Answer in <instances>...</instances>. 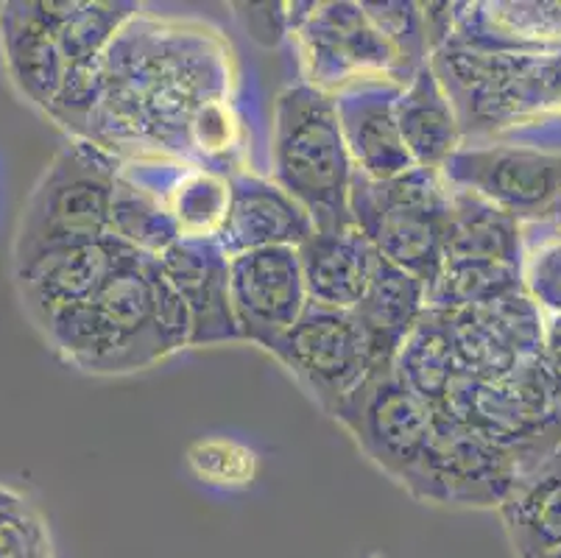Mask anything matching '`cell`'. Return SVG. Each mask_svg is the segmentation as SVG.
Masks as SVG:
<instances>
[{
  "mask_svg": "<svg viewBox=\"0 0 561 558\" xmlns=\"http://www.w3.org/2000/svg\"><path fill=\"white\" fill-rule=\"evenodd\" d=\"M316 235L308 209L279 187L274 179L254 171H238L229 176L227 221L218 232V243L227 258L257 249H299Z\"/></svg>",
  "mask_w": 561,
  "mask_h": 558,
  "instance_id": "cell-12",
  "label": "cell"
},
{
  "mask_svg": "<svg viewBox=\"0 0 561 558\" xmlns=\"http://www.w3.org/2000/svg\"><path fill=\"white\" fill-rule=\"evenodd\" d=\"M355 166L330 92L294 84L279 92L272 126V179L310 213L316 232L352 227Z\"/></svg>",
  "mask_w": 561,
  "mask_h": 558,
  "instance_id": "cell-2",
  "label": "cell"
},
{
  "mask_svg": "<svg viewBox=\"0 0 561 558\" xmlns=\"http://www.w3.org/2000/svg\"><path fill=\"white\" fill-rule=\"evenodd\" d=\"M101 95H104V70L101 61L95 65H79V68H68L62 87L56 92V99L45 110V115L62 126L70 137L84 140L90 121H93L95 110L101 106Z\"/></svg>",
  "mask_w": 561,
  "mask_h": 558,
  "instance_id": "cell-31",
  "label": "cell"
},
{
  "mask_svg": "<svg viewBox=\"0 0 561 558\" xmlns=\"http://www.w3.org/2000/svg\"><path fill=\"white\" fill-rule=\"evenodd\" d=\"M187 467L207 486L243 489L257 478V453L227 436L198 439L187 447Z\"/></svg>",
  "mask_w": 561,
  "mask_h": 558,
  "instance_id": "cell-28",
  "label": "cell"
},
{
  "mask_svg": "<svg viewBox=\"0 0 561 558\" xmlns=\"http://www.w3.org/2000/svg\"><path fill=\"white\" fill-rule=\"evenodd\" d=\"M193 316V346L241 341L229 299V258L216 238H180L157 258Z\"/></svg>",
  "mask_w": 561,
  "mask_h": 558,
  "instance_id": "cell-13",
  "label": "cell"
},
{
  "mask_svg": "<svg viewBox=\"0 0 561 558\" xmlns=\"http://www.w3.org/2000/svg\"><path fill=\"white\" fill-rule=\"evenodd\" d=\"M467 9L456 12L447 43L489 54L539 56L561 50V3H476Z\"/></svg>",
  "mask_w": 561,
  "mask_h": 558,
  "instance_id": "cell-18",
  "label": "cell"
},
{
  "mask_svg": "<svg viewBox=\"0 0 561 558\" xmlns=\"http://www.w3.org/2000/svg\"><path fill=\"white\" fill-rule=\"evenodd\" d=\"M539 558H561V547H556V550H550L548 556H539Z\"/></svg>",
  "mask_w": 561,
  "mask_h": 558,
  "instance_id": "cell-33",
  "label": "cell"
},
{
  "mask_svg": "<svg viewBox=\"0 0 561 558\" xmlns=\"http://www.w3.org/2000/svg\"><path fill=\"white\" fill-rule=\"evenodd\" d=\"M450 213L445 229V260H486L523 269L525 227L476 193L450 184Z\"/></svg>",
  "mask_w": 561,
  "mask_h": 558,
  "instance_id": "cell-22",
  "label": "cell"
},
{
  "mask_svg": "<svg viewBox=\"0 0 561 558\" xmlns=\"http://www.w3.org/2000/svg\"><path fill=\"white\" fill-rule=\"evenodd\" d=\"M442 173L523 227L561 224V148L523 143L463 146Z\"/></svg>",
  "mask_w": 561,
  "mask_h": 558,
  "instance_id": "cell-6",
  "label": "cell"
},
{
  "mask_svg": "<svg viewBox=\"0 0 561 558\" xmlns=\"http://www.w3.org/2000/svg\"><path fill=\"white\" fill-rule=\"evenodd\" d=\"M229 299L241 341L274 352L310 301L299 249L277 246L229 258Z\"/></svg>",
  "mask_w": 561,
  "mask_h": 558,
  "instance_id": "cell-10",
  "label": "cell"
},
{
  "mask_svg": "<svg viewBox=\"0 0 561 558\" xmlns=\"http://www.w3.org/2000/svg\"><path fill=\"white\" fill-rule=\"evenodd\" d=\"M539 240L525 238L519 276L523 288L545 316L561 314V224H545Z\"/></svg>",
  "mask_w": 561,
  "mask_h": 558,
  "instance_id": "cell-30",
  "label": "cell"
},
{
  "mask_svg": "<svg viewBox=\"0 0 561 558\" xmlns=\"http://www.w3.org/2000/svg\"><path fill=\"white\" fill-rule=\"evenodd\" d=\"M400 90L402 87L394 84H355L333 95L352 166L360 176L375 182L416 168L397 123Z\"/></svg>",
  "mask_w": 561,
  "mask_h": 558,
  "instance_id": "cell-15",
  "label": "cell"
},
{
  "mask_svg": "<svg viewBox=\"0 0 561 558\" xmlns=\"http://www.w3.org/2000/svg\"><path fill=\"white\" fill-rule=\"evenodd\" d=\"M104 95L84 140L135 157L191 162V123L213 101H232L234 65L218 31L137 12L101 59ZM193 166V162H191Z\"/></svg>",
  "mask_w": 561,
  "mask_h": 558,
  "instance_id": "cell-1",
  "label": "cell"
},
{
  "mask_svg": "<svg viewBox=\"0 0 561 558\" xmlns=\"http://www.w3.org/2000/svg\"><path fill=\"white\" fill-rule=\"evenodd\" d=\"M450 182L436 168H413L375 182L355 171L350 191L352 224L371 240L382 260L431 288L445 265Z\"/></svg>",
  "mask_w": 561,
  "mask_h": 558,
  "instance_id": "cell-4",
  "label": "cell"
},
{
  "mask_svg": "<svg viewBox=\"0 0 561 558\" xmlns=\"http://www.w3.org/2000/svg\"><path fill=\"white\" fill-rule=\"evenodd\" d=\"M539 357L548 368H553L556 375L561 377V314L559 316H545V330H542V350Z\"/></svg>",
  "mask_w": 561,
  "mask_h": 558,
  "instance_id": "cell-32",
  "label": "cell"
},
{
  "mask_svg": "<svg viewBox=\"0 0 561 558\" xmlns=\"http://www.w3.org/2000/svg\"><path fill=\"white\" fill-rule=\"evenodd\" d=\"M333 417L377 467L402 486L425 458L436 430V408L416 397L397 377L394 366L375 368Z\"/></svg>",
  "mask_w": 561,
  "mask_h": 558,
  "instance_id": "cell-8",
  "label": "cell"
},
{
  "mask_svg": "<svg viewBox=\"0 0 561 558\" xmlns=\"http://www.w3.org/2000/svg\"><path fill=\"white\" fill-rule=\"evenodd\" d=\"M328 413H335L380 368L369 335L352 310L308 301L272 352Z\"/></svg>",
  "mask_w": 561,
  "mask_h": 558,
  "instance_id": "cell-7",
  "label": "cell"
},
{
  "mask_svg": "<svg viewBox=\"0 0 561 558\" xmlns=\"http://www.w3.org/2000/svg\"><path fill=\"white\" fill-rule=\"evenodd\" d=\"M523 472L508 449L476 436L436 411V430L405 489L416 500L461 509H500Z\"/></svg>",
  "mask_w": 561,
  "mask_h": 558,
  "instance_id": "cell-9",
  "label": "cell"
},
{
  "mask_svg": "<svg viewBox=\"0 0 561 558\" xmlns=\"http://www.w3.org/2000/svg\"><path fill=\"white\" fill-rule=\"evenodd\" d=\"M450 330L453 352H456L458 375L463 380L497 383L517 372L523 357L514 352L506 338L494 330L481 307H467L456 314H445Z\"/></svg>",
  "mask_w": 561,
  "mask_h": 558,
  "instance_id": "cell-26",
  "label": "cell"
},
{
  "mask_svg": "<svg viewBox=\"0 0 561 558\" xmlns=\"http://www.w3.org/2000/svg\"><path fill=\"white\" fill-rule=\"evenodd\" d=\"M0 558H54L43 514L9 486H0Z\"/></svg>",
  "mask_w": 561,
  "mask_h": 558,
  "instance_id": "cell-29",
  "label": "cell"
},
{
  "mask_svg": "<svg viewBox=\"0 0 561 558\" xmlns=\"http://www.w3.org/2000/svg\"><path fill=\"white\" fill-rule=\"evenodd\" d=\"M397 123L416 168L442 171L453 153L463 148L458 112L431 61L422 65L397 95Z\"/></svg>",
  "mask_w": 561,
  "mask_h": 558,
  "instance_id": "cell-20",
  "label": "cell"
},
{
  "mask_svg": "<svg viewBox=\"0 0 561 558\" xmlns=\"http://www.w3.org/2000/svg\"><path fill=\"white\" fill-rule=\"evenodd\" d=\"M299 258L308 299L335 310H355L364 301L382 260L355 224L316 232L308 243L299 246Z\"/></svg>",
  "mask_w": 561,
  "mask_h": 558,
  "instance_id": "cell-17",
  "label": "cell"
},
{
  "mask_svg": "<svg viewBox=\"0 0 561 558\" xmlns=\"http://www.w3.org/2000/svg\"><path fill=\"white\" fill-rule=\"evenodd\" d=\"M517 288H523V276L514 265L447 258L427 288V307L442 314H456L467 307L489 305Z\"/></svg>",
  "mask_w": 561,
  "mask_h": 558,
  "instance_id": "cell-27",
  "label": "cell"
},
{
  "mask_svg": "<svg viewBox=\"0 0 561 558\" xmlns=\"http://www.w3.org/2000/svg\"><path fill=\"white\" fill-rule=\"evenodd\" d=\"M68 68L104 59L112 39L140 12L137 3H43Z\"/></svg>",
  "mask_w": 561,
  "mask_h": 558,
  "instance_id": "cell-24",
  "label": "cell"
},
{
  "mask_svg": "<svg viewBox=\"0 0 561 558\" xmlns=\"http://www.w3.org/2000/svg\"><path fill=\"white\" fill-rule=\"evenodd\" d=\"M121 166L117 153L70 137L23 204L12 249L14 271L54 249L110 238Z\"/></svg>",
  "mask_w": 561,
  "mask_h": 558,
  "instance_id": "cell-3",
  "label": "cell"
},
{
  "mask_svg": "<svg viewBox=\"0 0 561 558\" xmlns=\"http://www.w3.org/2000/svg\"><path fill=\"white\" fill-rule=\"evenodd\" d=\"M288 34L297 39L305 84L330 95L355 84L405 87L422 65H413L400 45L371 18L366 3H302L290 7Z\"/></svg>",
  "mask_w": 561,
  "mask_h": 558,
  "instance_id": "cell-5",
  "label": "cell"
},
{
  "mask_svg": "<svg viewBox=\"0 0 561 558\" xmlns=\"http://www.w3.org/2000/svg\"><path fill=\"white\" fill-rule=\"evenodd\" d=\"M90 307L115 344L121 375L165 361L157 335V258L129 249L90 299Z\"/></svg>",
  "mask_w": 561,
  "mask_h": 558,
  "instance_id": "cell-11",
  "label": "cell"
},
{
  "mask_svg": "<svg viewBox=\"0 0 561 558\" xmlns=\"http://www.w3.org/2000/svg\"><path fill=\"white\" fill-rule=\"evenodd\" d=\"M394 372L427 406L438 408L458 383V363L453 352L450 330L442 310L427 307L420 324L402 341L394 357Z\"/></svg>",
  "mask_w": 561,
  "mask_h": 558,
  "instance_id": "cell-23",
  "label": "cell"
},
{
  "mask_svg": "<svg viewBox=\"0 0 561 558\" xmlns=\"http://www.w3.org/2000/svg\"><path fill=\"white\" fill-rule=\"evenodd\" d=\"M112 238L131 246L137 252L149 254V258H160L168 246L180 240L165 202L129 166H121V173H117L115 204H112Z\"/></svg>",
  "mask_w": 561,
  "mask_h": 558,
  "instance_id": "cell-25",
  "label": "cell"
},
{
  "mask_svg": "<svg viewBox=\"0 0 561 558\" xmlns=\"http://www.w3.org/2000/svg\"><path fill=\"white\" fill-rule=\"evenodd\" d=\"M0 54L14 90L37 110H48L68 76V61L43 3L12 0L0 7Z\"/></svg>",
  "mask_w": 561,
  "mask_h": 558,
  "instance_id": "cell-16",
  "label": "cell"
},
{
  "mask_svg": "<svg viewBox=\"0 0 561 558\" xmlns=\"http://www.w3.org/2000/svg\"><path fill=\"white\" fill-rule=\"evenodd\" d=\"M497 511L517 558L561 547V447L525 467Z\"/></svg>",
  "mask_w": 561,
  "mask_h": 558,
  "instance_id": "cell-19",
  "label": "cell"
},
{
  "mask_svg": "<svg viewBox=\"0 0 561 558\" xmlns=\"http://www.w3.org/2000/svg\"><path fill=\"white\" fill-rule=\"evenodd\" d=\"M427 310V285L408 271L380 260L375 280L352 314L369 335L371 352L380 366H394L397 350Z\"/></svg>",
  "mask_w": 561,
  "mask_h": 558,
  "instance_id": "cell-21",
  "label": "cell"
},
{
  "mask_svg": "<svg viewBox=\"0 0 561 558\" xmlns=\"http://www.w3.org/2000/svg\"><path fill=\"white\" fill-rule=\"evenodd\" d=\"M129 249L131 246L121 243L110 235V238L93 240V243L54 249L25 269H18L14 283H18L25 314L37 324L65 307L90 301Z\"/></svg>",
  "mask_w": 561,
  "mask_h": 558,
  "instance_id": "cell-14",
  "label": "cell"
}]
</instances>
